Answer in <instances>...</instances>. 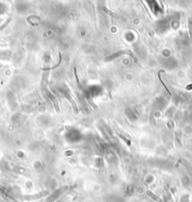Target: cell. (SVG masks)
<instances>
[{"label":"cell","instance_id":"6da1fadb","mask_svg":"<svg viewBox=\"0 0 192 202\" xmlns=\"http://www.w3.org/2000/svg\"><path fill=\"white\" fill-rule=\"evenodd\" d=\"M123 55H129V56L134 60L135 63H138V58H137V56H136V54H135V53L132 51V50H130V49H122V50H119V51H116L115 53L111 54V55L106 57L105 62H106V63L110 62V60H115V59H117V58H119V57L123 56Z\"/></svg>","mask_w":192,"mask_h":202},{"label":"cell","instance_id":"7a4b0ae2","mask_svg":"<svg viewBox=\"0 0 192 202\" xmlns=\"http://www.w3.org/2000/svg\"><path fill=\"white\" fill-rule=\"evenodd\" d=\"M42 93H45V96L48 97L49 99H50V101L53 103V105H54V108H55V111H57V113H60V107L59 105V100L57 99L56 96H54L53 93L49 91L48 89H45L44 91H42Z\"/></svg>","mask_w":192,"mask_h":202},{"label":"cell","instance_id":"3957f363","mask_svg":"<svg viewBox=\"0 0 192 202\" xmlns=\"http://www.w3.org/2000/svg\"><path fill=\"white\" fill-rule=\"evenodd\" d=\"M60 92H61V93L63 95V96L69 101V103L71 104V106H72V109H73V111H74V113L77 114V113H78V108H77V105H76V101H74V98L72 97V96H71L68 92L65 91V90H63V89L60 90Z\"/></svg>","mask_w":192,"mask_h":202},{"label":"cell","instance_id":"277c9868","mask_svg":"<svg viewBox=\"0 0 192 202\" xmlns=\"http://www.w3.org/2000/svg\"><path fill=\"white\" fill-rule=\"evenodd\" d=\"M48 78H49V72H44L42 73V83H41V87H42V91H44L45 89H48Z\"/></svg>","mask_w":192,"mask_h":202},{"label":"cell","instance_id":"5b68a950","mask_svg":"<svg viewBox=\"0 0 192 202\" xmlns=\"http://www.w3.org/2000/svg\"><path fill=\"white\" fill-rule=\"evenodd\" d=\"M85 97H86V100L87 102L90 104V106L93 109L94 111H99V107L96 105V103H94V101L91 99V97L90 96H85Z\"/></svg>","mask_w":192,"mask_h":202},{"label":"cell","instance_id":"8992f818","mask_svg":"<svg viewBox=\"0 0 192 202\" xmlns=\"http://www.w3.org/2000/svg\"><path fill=\"white\" fill-rule=\"evenodd\" d=\"M61 60H62V58H61V55L59 54V63L55 64L54 66H50V67H42V70L44 71V72H48V71H51V70H54L56 69L57 67H59L60 65V63H61Z\"/></svg>","mask_w":192,"mask_h":202},{"label":"cell","instance_id":"52a82bcc","mask_svg":"<svg viewBox=\"0 0 192 202\" xmlns=\"http://www.w3.org/2000/svg\"><path fill=\"white\" fill-rule=\"evenodd\" d=\"M101 10H102L104 12H106V14H108V15H109V16L114 17V18H118V15H116V14H115L114 12H113L112 10H108V9L106 8V7H105V6H101Z\"/></svg>","mask_w":192,"mask_h":202},{"label":"cell","instance_id":"ba28073f","mask_svg":"<svg viewBox=\"0 0 192 202\" xmlns=\"http://www.w3.org/2000/svg\"><path fill=\"white\" fill-rule=\"evenodd\" d=\"M117 136H118L119 138H121V139H122V140L123 141L124 143L126 144V145H127L128 146H131V141H130L129 139H128V138H126V137L124 136V135L121 134V133H117Z\"/></svg>","mask_w":192,"mask_h":202},{"label":"cell","instance_id":"9c48e42d","mask_svg":"<svg viewBox=\"0 0 192 202\" xmlns=\"http://www.w3.org/2000/svg\"><path fill=\"white\" fill-rule=\"evenodd\" d=\"M10 22H12V17L8 18V19H7V20L5 21V22H4V23H3V24L1 25V26H0V30H4L5 27H8V25H9Z\"/></svg>","mask_w":192,"mask_h":202},{"label":"cell","instance_id":"30bf717a","mask_svg":"<svg viewBox=\"0 0 192 202\" xmlns=\"http://www.w3.org/2000/svg\"><path fill=\"white\" fill-rule=\"evenodd\" d=\"M74 78H76V83L79 86V88H82V86L80 84V81H79V78H78V76H77V72H76V67H74Z\"/></svg>","mask_w":192,"mask_h":202},{"label":"cell","instance_id":"8fae6325","mask_svg":"<svg viewBox=\"0 0 192 202\" xmlns=\"http://www.w3.org/2000/svg\"><path fill=\"white\" fill-rule=\"evenodd\" d=\"M160 73H161V71H159V72H158V78H159V81H160V82H161V84H162L163 86H164V88L166 89V91H167V92H168V93H170V95H172V93H170V92L169 91V89H168V88H167V86H166V84L164 83V82H163V80H162V79H161V77H160Z\"/></svg>","mask_w":192,"mask_h":202},{"label":"cell","instance_id":"7c38bea8","mask_svg":"<svg viewBox=\"0 0 192 202\" xmlns=\"http://www.w3.org/2000/svg\"><path fill=\"white\" fill-rule=\"evenodd\" d=\"M147 193H148V194H149V196H150V197H152L153 198H154V199H155V200H158V197H156V196H155V194H153L152 192H150V191H148Z\"/></svg>","mask_w":192,"mask_h":202}]
</instances>
